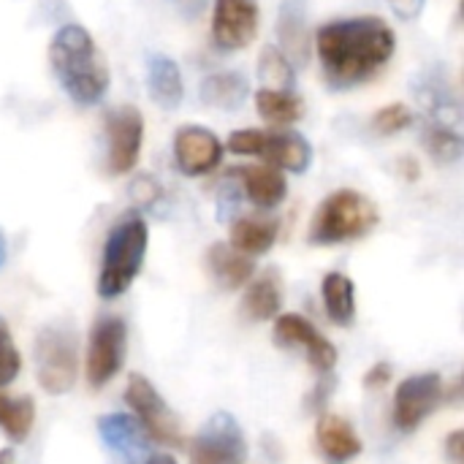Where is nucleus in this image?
<instances>
[{
  "label": "nucleus",
  "mask_w": 464,
  "mask_h": 464,
  "mask_svg": "<svg viewBox=\"0 0 464 464\" xmlns=\"http://www.w3.org/2000/svg\"><path fill=\"white\" fill-rule=\"evenodd\" d=\"M392 375H394V370H392V364L389 362H378L367 375H364V389H383L389 381H392Z\"/></svg>",
  "instance_id": "33"
},
{
  "label": "nucleus",
  "mask_w": 464,
  "mask_h": 464,
  "mask_svg": "<svg viewBox=\"0 0 464 464\" xmlns=\"http://www.w3.org/2000/svg\"><path fill=\"white\" fill-rule=\"evenodd\" d=\"M5 258H8V242H5V237L0 231V269L5 266Z\"/></svg>",
  "instance_id": "39"
},
{
  "label": "nucleus",
  "mask_w": 464,
  "mask_h": 464,
  "mask_svg": "<svg viewBox=\"0 0 464 464\" xmlns=\"http://www.w3.org/2000/svg\"><path fill=\"white\" fill-rule=\"evenodd\" d=\"M35 378L46 394H68L76 381V337L65 324H49L35 337Z\"/></svg>",
  "instance_id": "6"
},
{
  "label": "nucleus",
  "mask_w": 464,
  "mask_h": 464,
  "mask_svg": "<svg viewBox=\"0 0 464 464\" xmlns=\"http://www.w3.org/2000/svg\"><path fill=\"white\" fill-rule=\"evenodd\" d=\"M277 41L280 52L294 63H307L310 57V24H307V0H283L277 14Z\"/></svg>",
  "instance_id": "17"
},
{
  "label": "nucleus",
  "mask_w": 464,
  "mask_h": 464,
  "mask_svg": "<svg viewBox=\"0 0 464 464\" xmlns=\"http://www.w3.org/2000/svg\"><path fill=\"white\" fill-rule=\"evenodd\" d=\"M261 27L258 0H215L212 44L220 52H239L250 46Z\"/></svg>",
  "instance_id": "12"
},
{
  "label": "nucleus",
  "mask_w": 464,
  "mask_h": 464,
  "mask_svg": "<svg viewBox=\"0 0 464 464\" xmlns=\"http://www.w3.org/2000/svg\"><path fill=\"white\" fill-rule=\"evenodd\" d=\"M128 353V326L120 315H101L87 340L84 375L90 389H103L125 364Z\"/></svg>",
  "instance_id": "7"
},
{
  "label": "nucleus",
  "mask_w": 464,
  "mask_h": 464,
  "mask_svg": "<svg viewBox=\"0 0 464 464\" xmlns=\"http://www.w3.org/2000/svg\"><path fill=\"white\" fill-rule=\"evenodd\" d=\"M14 459V451L11 449H0V464H11Z\"/></svg>",
  "instance_id": "40"
},
{
  "label": "nucleus",
  "mask_w": 464,
  "mask_h": 464,
  "mask_svg": "<svg viewBox=\"0 0 464 464\" xmlns=\"http://www.w3.org/2000/svg\"><path fill=\"white\" fill-rule=\"evenodd\" d=\"M228 150L234 155L258 158L280 171L304 174L313 163L310 141L296 130H258L242 128L228 136Z\"/></svg>",
  "instance_id": "5"
},
{
  "label": "nucleus",
  "mask_w": 464,
  "mask_h": 464,
  "mask_svg": "<svg viewBox=\"0 0 464 464\" xmlns=\"http://www.w3.org/2000/svg\"><path fill=\"white\" fill-rule=\"evenodd\" d=\"M35 421V402L33 397H3L0 394V432L8 440L19 443L30 435Z\"/></svg>",
  "instance_id": "27"
},
{
  "label": "nucleus",
  "mask_w": 464,
  "mask_h": 464,
  "mask_svg": "<svg viewBox=\"0 0 464 464\" xmlns=\"http://www.w3.org/2000/svg\"><path fill=\"white\" fill-rule=\"evenodd\" d=\"M378 223L381 212L370 196L353 188H340L318 204L307 239L318 247H334L364 239L378 228Z\"/></svg>",
  "instance_id": "4"
},
{
  "label": "nucleus",
  "mask_w": 464,
  "mask_h": 464,
  "mask_svg": "<svg viewBox=\"0 0 464 464\" xmlns=\"http://www.w3.org/2000/svg\"><path fill=\"white\" fill-rule=\"evenodd\" d=\"M413 109L408 103H386L372 114V130L381 136H397L413 125Z\"/></svg>",
  "instance_id": "29"
},
{
  "label": "nucleus",
  "mask_w": 464,
  "mask_h": 464,
  "mask_svg": "<svg viewBox=\"0 0 464 464\" xmlns=\"http://www.w3.org/2000/svg\"><path fill=\"white\" fill-rule=\"evenodd\" d=\"M247 95H250V84H247V76L239 71H215L201 82V90H198V98L207 106L220 109V111L242 109Z\"/></svg>",
  "instance_id": "22"
},
{
  "label": "nucleus",
  "mask_w": 464,
  "mask_h": 464,
  "mask_svg": "<svg viewBox=\"0 0 464 464\" xmlns=\"http://www.w3.org/2000/svg\"><path fill=\"white\" fill-rule=\"evenodd\" d=\"M283 307V280H280V272L277 269H266L261 272L247 288H245V296H242V315L247 321H269V318H277Z\"/></svg>",
  "instance_id": "21"
},
{
  "label": "nucleus",
  "mask_w": 464,
  "mask_h": 464,
  "mask_svg": "<svg viewBox=\"0 0 464 464\" xmlns=\"http://www.w3.org/2000/svg\"><path fill=\"white\" fill-rule=\"evenodd\" d=\"M125 402L136 413V421L144 427L150 440L160 446H182V427L177 413L166 405V400L158 394V389L139 372L128 378L125 386Z\"/></svg>",
  "instance_id": "8"
},
{
  "label": "nucleus",
  "mask_w": 464,
  "mask_h": 464,
  "mask_svg": "<svg viewBox=\"0 0 464 464\" xmlns=\"http://www.w3.org/2000/svg\"><path fill=\"white\" fill-rule=\"evenodd\" d=\"M443 402V378L438 372L411 375L400 383L394 394V427L400 432H416L427 416L438 411Z\"/></svg>",
  "instance_id": "11"
},
{
  "label": "nucleus",
  "mask_w": 464,
  "mask_h": 464,
  "mask_svg": "<svg viewBox=\"0 0 464 464\" xmlns=\"http://www.w3.org/2000/svg\"><path fill=\"white\" fill-rule=\"evenodd\" d=\"M315 52L332 90H353L375 79L397 52V35L383 16L332 19L315 30Z\"/></svg>",
  "instance_id": "1"
},
{
  "label": "nucleus",
  "mask_w": 464,
  "mask_h": 464,
  "mask_svg": "<svg viewBox=\"0 0 464 464\" xmlns=\"http://www.w3.org/2000/svg\"><path fill=\"white\" fill-rule=\"evenodd\" d=\"M424 3L427 0H389V8L394 11L397 19L402 22H416L424 11Z\"/></svg>",
  "instance_id": "31"
},
{
  "label": "nucleus",
  "mask_w": 464,
  "mask_h": 464,
  "mask_svg": "<svg viewBox=\"0 0 464 464\" xmlns=\"http://www.w3.org/2000/svg\"><path fill=\"white\" fill-rule=\"evenodd\" d=\"M147 92L155 106L174 111L182 98H185V84H182V71L174 57L163 52H150L147 54Z\"/></svg>",
  "instance_id": "18"
},
{
  "label": "nucleus",
  "mask_w": 464,
  "mask_h": 464,
  "mask_svg": "<svg viewBox=\"0 0 464 464\" xmlns=\"http://www.w3.org/2000/svg\"><path fill=\"white\" fill-rule=\"evenodd\" d=\"M130 193H136V198H139V204H155L158 201V196H160V188L155 185V179H150V177H136L133 179V185H130Z\"/></svg>",
  "instance_id": "32"
},
{
  "label": "nucleus",
  "mask_w": 464,
  "mask_h": 464,
  "mask_svg": "<svg viewBox=\"0 0 464 464\" xmlns=\"http://www.w3.org/2000/svg\"><path fill=\"white\" fill-rule=\"evenodd\" d=\"M315 440L329 464H348L362 454V438L356 430L337 413H324L315 427Z\"/></svg>",
  "instance_id": "19"
},
{
  "label": "nucleus",
  "mask_w": 464,
  "mask_h": 464,
  "mask_svg": "<svg viewBox=\"0 0 464 464\" xmlns=\"http://www.w3.org/2000/svg\"><path fill=\"white\" fill-rule=\"evenodd\" d=\"M141 464H177V459L171 454H150Z\"/></svg>",
  "instance_id": "38"
},
{
  "label": "nucleus",
  "mask_w": 464,
  "mask_h": 464,
  "mask_svg": "<svg viewBox=\"0 0 464 464\" xmlns=\"http://www.w3.org/2000/svg\"><path fill=\"white\" fill-rule=\"evenodd\" d=\"M49 65L63 92L79 106H95L111 87L109 60L87 27L71 22L49 41Z\"/></svg>",
  "instance_id": "2"
},
{
  "label": "nucleus",
  "mask_w": 464,
  "mask_h": 464,
  "mask_svg": "<svg viewBox=\"0 0 464 464\" xmlns=\"http://www.w3.org/2000/svg\"><path fill=\"white\" fill-rule=\"evenodd\" d=\"M169 5H171L179 16H185V19H196V16L204 11L207 0H169Z\"/></svg>",
  "instance_id": "35"
},
{
  "label": "nucleus",
  "mask_w": 464,
  "mask_h": 464,
  "mask_svg": "<svg viewBox=\"0 0 464 464\" xmlns=\"http://www.w3.org/2000/svg\"><path fill=\"white\" fill-rule=\"evenodd\" d=\"M280 234V223L275 218L247 215L231 223V247L245 256H264L275 247Z\"/></svg>",
  "instance_id": "23"
},
{
  "label": "nucleus",
  "mask_w": 464,
  "mask_h": 464,
  "mask_svg": "<svg viewBox=\"0 0 464 464\" xmlns=\"http://www.w3.org/2000/svg\"><path fill=\"white\" fill-rule=\"evenodd\" d=\"M258 79L269 90H294L296 71H294V63L275 44H269L258 54Z\"/></svg>",
  "instance_id": "28"
},
{
  "label": "nucleus",
  "mask_w": 464,
  "mask_h": 464,
  "mask_svg": "<svg viewBox=\"0 0 464 464\" xmlns=\"http://www.w3.org/2000/svg\"><path fill=\"white\" fill-rule=\"evenodd\" d=\"M256 111L269 125H296L304 117V101L294 90H269L261 87L256 92Z\"/></svg>",
  "instance_id": "25"
},
{
  "label": "nucleus",
  "mask_w": 464,
  "mask_h": 464,
  "mask_svg": "<svg viewBox=\"0 0 464 464\" xmlns=\"http://www.w3.org/2000/svg\"><path fill=\"white\" fill-rule=\"evenodd\" d=\"M228 177L239 182L245 196L258 207V209H275L285 201L288 196V182L285 174L269 163L258 166H234L228 169Z\"/></svg>",
  "instance_id": "16"
},
{
  "label": "nucleus",
  "mask_w": 464,
  "mask_h": 464,
  "mask_svg": "<svg viewBox=\"0 0 464 464\" xmlns=\"http://www.w3.org/2000/svg\"><path fill=\"white\" fill-rule=\"evenodd\" d=\"M446 459L451 464H464V432L457 430L446 438Z\"/></svg>",
  "instance_id": "34"
},
{
  "label": "nucleus",
  "mask_w": 464,
  "mask_h": 464,
  "mask_svg": "<svg viewBox=\"0 0 464 464\" xmlns=\"http://www.w3.org/2000/svg\"><path fill=\"white\" fill-rule=\"evenodd\" d=\"M150 245V228L139 209H128L111 228L103 245L98 294L101 299L122 296L139 277Z\"/></svg>",
  "instance_id": "3"
},
{
  "label": "nucleus",
  "mask_w": 464,
  "mask_h": 464,
  "mask_svg": "<svg viewBox=\"0 0 464 464\" xmlns=\"http://www.w3.org/2000/svg\"><path fill=\"white\" fill-rule=\"evenodd\" d=\"M106 171L120 177L136 169L144 147V117L133 106H117L103 120Z\"/></svg>",
  "instance_id": "10"
},
{
  "label": "nucleus",
  "mask_w": 464,
  "mask_h": 464,
  "mask_svg": "<svg viewBox=\"0 0 464 464\" xmlns=\"http://www.w3.org/2000/svg\"><path fill=\"white\" fill-rule=\"evenodd\" d=\"M272 337L280 348H302L310 367L318 370L321 375H329L337 367V348L307 318L296 313L277 315Z\"/></svg>",
  "instance_id": "13"
},
{
  "label": "nucleus",
  "mask_w": 464,
  "mask_h": 464,
  "mask_svg": "<svg viewBox=\"0 0 464 464\" xmlns=\"http://www.w3.org/2000/svg\"><path fill=\"white\" fill-rule=\"evenodd\" d=\"M329 392H332V381H329V378H324V381L318 383V389L310 394L307 408H310V411H321V408L326 405V400H329Z\"/></svg>",
  "instance_id": "36"
},
{
  "label": "nucleus",
  "mask_w": 464,
  "mask_h": 464,
  "mask_svg": "<svg viewBox=\"0 0 464 464\" xmlns=\"http://www.w3.org/2000/svg\"><path fill=\"white\" fill-rule=\"evenodd\" d=\"M326 315L334 326L348 329L356 321V285L343 272H329L321 283Z\"/></svg>",
  "instance_id": "24"
},
{
  "label": "nucleus",
  "mask_w": 464,
  "mask_h": 464,
  "mask_svg": "<svg viewBox=\"0 0 464 464\" xmlns=\"http://www.w3.org/2000/svg\"><path fill=\"white\" fill-rule=\"evenodd\" d=\"M98 435L103 446L125 464H141L150 457V435L128 413H106L98 419Z\"/></svg>",
  "instance_id": "15"
},
{
  "label": "nucleus",
  "mask_w": 464,
  "mask_h": 464,
  "mask_svg": "<svg viewBox=\"0 0 464 464\" xmlns=\"http://www.w3.org/2000/svg\"><path fill=\"white\" fill-rule=\"evenodd\" d=\"M207 269L212 275V280L223 288V291H239L250 283L253 272H256V264L250 256L234 250L231 245L226 242H215L209 245L207 250Z\"/></svg>",
  "instance_id": "20"
},
{
  "label": "nucleus",
  "mask_w": 464,
  "mask_h": 464,
  "mask_svg": "<svg viewBox=\"0 0 464 464\" xmlns=\"http://www.w3.org/2000/svg\"><path fill=\"white\" fill-rule=\"evenodd\" d=\"M19 370H22V356H19L14 340H11L8 324L0 318V389L8 386L19 375Z\"/></svg>",
  "instance_id": "30"
},
{
  "label": "nucleus",
  "mask_w": 464,
  "mask_h": 464,
  "mask_svg": "<svg viewBox=\"0 0 464 464\" xmlns=\"http://www.w3.org/2000/svg\"><path fill=\"white\" fill-rule=\"evenodd\" d=\"M400 169H405V177H408V179H419V174H421L413 158H405V160H400Z\"/></svg>",
  "instance_id": "37"
},
{
  "label": "nucleus",
  "mask_w": 464,
  "mask_h": 464,
  "mask_svg": "<svg viewBox=\"0 0 464 464\" xmlns=\"http://www.w3.org/2000/svg\"><path fill=\"white\" fill-rule=\"evenodd\" d=\"M424 144H427L430 155L435 158V163H440V166H451L462 158V133L457 130V125H451L446 120L432 117L427 122Z\"/></svg>",
  "instance_id": "26"
},
{
  "label": "nucleus",
  "mask_w": 464,
  "mask_h": 464,
  "mask_svg": "<svg viewBox=\"0 0 464 464\" xmlns=\"http://www.w3.org/2000/svg\"><path fill=\"white\" fill-rule=\"evenodd\" d=\"M223 141L204 125H179L174 133V163L185 177L212 174L223 160Z\"/></svg>",
  "instance_id": "14"
},
{
  "label": "nucleus",
  "mask_w": 464,
  "mask_h": 464,
  "mask_svg": "<svg viewBox=\"0 0 464 464\" xmlns=\"http://www.w3.org/2000/svg\"><path fill=\"white\" fill-rule=\"evenodd\" d=\"M247 440L237 416L220 411L207 419L190 443V464H245Z\"/></svg>",
  "instance_id": "9"
}]
</instances>
